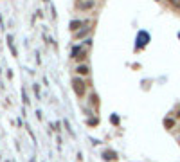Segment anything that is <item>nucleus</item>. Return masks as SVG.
Segmentation results:
<instances>
[{
  "mask_svg": "<svg viewBox=\"0 0 180 162\" xmlns=\"http://www.w3.org/2000/svg\"><path fill=\"white\" fill-rule=\"evenodd\" d=\"M81 25H83V24L79 22V20H72V22H70V29H72V31H78Z\"/></svg>",
  "mask_w": 180,
  "mask_h": 162,
  "instance_id": "3",
  "label": "nucleus"
},
{
  "mask_svg": "<svg viewBox=\"0 0 180 162\" xmlns=\"http://www.w3.org/2000/svg\"><path fill=\"white\" fill-rule=\"evenodd\" d=\"M78 74H81V76H85V74H88V67H86V65H81V67H78Z\"/></svg>",
  "mask_w": 180,
  "mask_h": 162,
  "instance_id": "4",
  "label": "nucleus"
},
{
  "mask_svg": "<svg viewBox=\"0 0 180 162\" xmlns=\"http://www.w3.org/2000/svg\"><path fill=\"white\" fill-rule=\"evenodd\" d=\"M88 31H90V29H88V27H86V29H83V31H79V32H78V34H76V36H78V38H83L85 34H88Z\"/></svg>",
  "mask_w": 180,
  "mask_h": 162,
  "instance_id": "6",
  "label": "nucleus"
},
{
  "mask_svg": "<svg viewBox=\"0 0 180 162\" xmlns=\"http://www.w3.org/2000/svg\"><path fill=\"white\" fill-rule=\"evenodd\" d=\"M164 124H166V126H168V128H171V126H173V124H175V123H173V121H171V119H166V123H164Z\"/></svg>",
  "mask_w": 180,
  "mask_h": 162,
  "instance_id": "7",
  "label": "nucleus"
},
{
  "mask_svg": "<svg viewBox=\"0 0 180 162\" xmlns=\"http://www.w3.org/2000/svg\"><path fill=\"white\" fill-rule=\"evenodd\" d=\"M72 86H74V90H76L78 96H83V94H85V83L81 79H78V78L72 79Z\"/></svg>",
  "mask_w": 180,
  "mask_h": 162,
  "instance_id": "1",
  "label": "nucleus"
},
{
  "mask_svg": "<svg viewBox=\"0 0 180 162\" xmlns=\"http://www.w3.org/2000/svg\"><path fill=\"white\" fill-rule=\"evenodd\" d=\"M104 159H110V160H115L117 157H115V153H114V151H106V153H104Z\"/></svg>",
  "mask_w": 180,
  "mask_h": 162,
  "instance_id": "5",
  "label": "nucleus"
},
{
  "mask_svg": "<svg viewBox=\"0 0 180 162\" xmlns=\"http://www.w3.org/2000/svg\"><path fill=\"white\" fill-rule=\"evenodd\" d=\"M79 5V9H92V7H94V0H86V2H79L78 4Z\"/></svg>",
  "mask_w": 180,
  "mask_h": 162,
  "instance_id": "2",
  "label": "nucleus"
}]
</instances>
